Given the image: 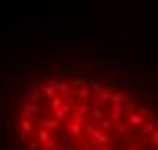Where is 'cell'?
<instances>
[{"label": "cell", "mask_w": 158, "mask_h": 150, "mask_svg": "<svg viewBox=\"0 0 158 150\" xmlns=\"http://www.w3.org/2000/svg\"><path fill=\"white\" fill-rule=\"evenodd\" d=\"M99 77H112V67H107V65H102V67H99Z\"/></svg>", "instance_id": "1"}, {"label": "cell", "mask_w": 158, "mask_h": 150, "mask_svg": "<svg viewBox=\"0 0 158 150\" xmlns=\"http://www.w3.org/2000/svg\"><path fill=\"white\" fill-rule=\"evenodd\" d=\"M130 122L134 124V126H140V124H142V118H140V116H132V118H130Z\"/></svg>", "instance_id": "2"}, {"label": "cell", "mask_w": 158, "mask_h": 150, "mask_svg": "<svg viewBox=\"0 0 158 150\" xmlns=\"http://www.w3.org/2000/svg\"><path fill=\"white\" fill-rule=\"evenodd\" d=\"M43 89H45L47 95H53V94H55V91H53V87H49V85H47V87H43Z\"/></svg>", "instance_id": "3"}]
</instances>
